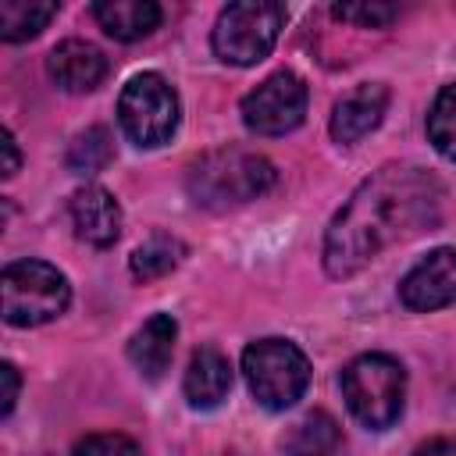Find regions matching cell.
Masks as SVG:
<instances>
[{
  "label": "cell",
  "mask_w": 456,
  "mask_h": 456,
  "mask_svg": "<svg viewBox=\"0 0 456 456\" xmlns=\"http://www.w3.org/2000/svg\"><path fill=\"white\" fill-rule=\"evenodd\" d=\"M442 210V185L417 164H385L331 217L324 235V271L353 278L381 249L431 232Z\"/></svg>",
  "instance_id": "obj_1"
},
{
  "label": "cell",
  "mask_w": 456,
  "mask_h": 456,
  "mask_svg": "<svg viewBox=\"0 0 456 456\" xmlns=\"http://www.w3.org/2000/svg\"><path fill=\"white\" fill-rule=\"evenodd\" d=\"M274 164L242 146H221L189 164L185 189L203 210H232L274 185Z\"/></svg>",
  "instance_id": "obj_2"
},
{
  "label": "cell",
  "mask_w": 456,
  "mask_h": 456,
  "mask_svg": "<svg viewBox=\"0 0 456 456\" xmlns=\"http://www.w3.org/2000/svg\"><path fill=\"white\" fill-rule=\"evenodd\" d=\"M342 395L349 413L370 428L385 431L399 420L406 399V370L388 353H363L342 370Z\"/></svg>",
  "instance_id": "obj_3"
},
{
  "label": "cell",
  "mask_w": 456,
  "mask_h": 456,
  "mask_svg": "<svg viewBox=\"0 0 456 456\" xmlns=\"http://www.w3.org/2000/svg\"><path fill=\"white\" fill-rule=\"evenodd\" d=\"M242 374L260 406L289 410L310 385V360L289 338H256L242 353Z\"/></svg>",
  "instance_id": "obj_4"
},
{
  "label": "cell",
  "mask_w": 456,
  "mask_h": 456,
  "mask_svg": "<svg viewBox=\"0 0 456 456\" xmlns=\"http://www.w3.org/2000/svg\"><path fill=\"white\" fill-rule=\"evenodd\" d=\"M4 321L11 328H36L61 317L71 303L68 278L46 260H14L0 278Z\"/></svg>",
  "instance_id": "obj_5"
},
{
  "label": "cell",
  "mask_w": 456,
  "mask_h": 456,
  "mask_svg": "<svg viewBox=\"0 0 456 456\" xmlns=\"http://www.w3.org/2000/svg\"><path fill=\"white\" fill-rule=\"evenodd\" d=\"M281 25H285V7L281 4H271V0H242V4H228L217 14V25H214L210 43H214V53L224 64L249 68V64L264 61L274 50Z\"/></svg>",
  "instance_id": "obj_6"
},
{
  "label": "cell",
  "mask_w": 456,
  "mask_h": 456,
  "mask_svg": "<svg viewBox=\"0 0 456 456\" xmlns=\"http://www.w3.org/2000/svg\"><path fill=\"white\" fill-rule=\"evenodd\" d=\"M118 121L135 146H160L178 128V96L164 75H132L118 100Z\"/></svg>",
  "instance_id": "obj_7"
},
{
  "label": "cell",
  "mask_w": 456,
  "mask_h": 456,
  "mask_svg": "<svg viewBox=\"0 0 456 456\" xmlns=\"http://www.w3.org/2000/svg\"><path fill=\"white\" fill-rule=\"evenodd\" d=\"M306 114V82L296 71H274L242 96V121L256 135H285Z\"/></svg>",
  "instance_id": "obj_8"
},
{
  "label": "cell",
  "mask_w": 456,
  "mask_h": 456,
  "mask_svg": "<svg viewBox=\"0 0 456 456\" xmlns=\"http://www.w3.org/2000/svg\"><path fill=\"white\" fill-rule=\"evenodd\" d=\"M399 299L417 314L452 306L456 303V249L442 246V249H431L424 260H417L399 281Z\"/></svg>",
  "instance_id": "obj_9"
},
{
  "label": "cell",
  "mask_w": 456,
  "mask_h": 456,
  "mask_svg": "<svg viewBox=\"0 0 456 456\" xmlns=\"http://www.w3.org/2000/svg\"><path fill=\"white\" fill-rule=\"evenodd\" d=\"M68 214H71V224H75V235L96 249L103 246H114L118 235H121V207L118 200L103 189V185H82L71 192V203H68Z\"/></svg>",
  "instance_id": "obj_10"
},
{
  "label": "cell",
  "mask_w": 456,
  "mask_h": 456,
  "mask_svg": "<svg viewBox=\"0 0 456 456\" xmlns=\"http://www.w3.org/2000/svg\"><path fill=\"white\" fill-rule=\"evenodd\" d=\"M385 107H388V86H381V82L356 86L331 110V139L342 142V146L360 142L367 132H374L381 125Z\"/></svg>",
  "instance_id": "obj_11"
},
{
  "label": "cell",
  "mask_w": 456,
  "mask_h": 456,
  "mask_svg": "<svg viewBox=\"0 0 456 456\" xmlns=\"http://www.w3.org/2000/svg\"><path fill=\"white\" fill-rule=\"evenodd\" d=\"M50 78L68 93H89L107 78V57L86 39H64L46 57Z\"/></svg>",
  "instance_id": "obj_12"
},
{
  "label": "cell",
  "mask_w": 456,
  "mask_h": 456,
  "mask_svg": "<svg viewBox=\"0 0 456 456\" xmlns=\"http://www.w3.org/2000/svg\"><path fill=\"white\" fill-rule=\"evenodd\" d=\"M232 392V363L221 349L200 346L185 370V399L196 410H214Z\"/></svg>",
  "instance_id": "obj_13"
},
{
  "label": "cell",
  "mask_w": 456,
  "mask_h": 456,
  "mask_svg": "<svg viewBox=\"0 0 456 456\" xmlns=\"http://www.w3.org/2000/svg\"><path fill=\"white\" fill-rule=\"evenodd\" d=\"M175 338H178V324L171 314H153L128 342V360L135 363V370L150 381H157L171 356H175Z\"/></svg>",
  "instance_id": "obj_14"
},
{
  "label": "cell",
  "mask_w": 456,
  "mask_h": 456,
  "mask_svg": "<svg viewBox=\"0 0 456 456\" xmlns=\"http://www.w3.org/2000/svg\"><path fill=\"white\" fill-rule=\"evenodd\" d=\"M93 18L110 39L135 43L160 25V4L153 0H96Z\"/></svg>",
  "instance_id": "obj_15"
},
{
  "label": "cell",
  "mask_w": 456,
  "mask_h": 456,
  "mask_svg": "<svg viewBox=\"0 0 456 456\" xmlns=\"http://www.w3.org/2000/svg\"><path fill=\"white\" fill-rule=\"evenodd\" d=\"M285 452L289 456H342V431L335 417L324 410L306 413L285 435Z\"/></svg>",
  "instance_id": "obj_16"
},
{
  "label": "cell",
  "mask_w": 456,
  "mask_h": 456,
  "mask_svg": "<svg viewBox=\"0 0 456 456\" xmlns=\"http://www.w3.org/2000/svg\"><path fill=\"white\" fill-rule=\"evenodd\" d=\"M57 14L53 0H0V36L7 43H25L39 36Z\"/></svg>",
  "instance_id": "obj_17"
},
{
  "label": "cell",
  "mask_w": 456,
  "mask_h": 456,
  "mask_svg": "<svg viewBox=\"0 0 456 456\" xmlns=\"http://www.w3.org/2000/svg\"><path fill=\"white\" fill-rule=\"evenodd\" d=\"M182 256H185V246H182L175 235L157 232V235H150V239L132 253L128 267H132V274H135L139 281H153V278H164L167 271H175Z\"/></svg>",
  "instance_id": "obj_18"
},
{
  "label": "cell",
  "mask_w": 456,
  "mask_h": 456,
  "mask_svg": "<svg viewBox=\"0 0 456 456\" xmlns=\"http://www.w3.org/2000/svg\"><path fill=\"white\" fill-rule=\"evenodd\" d=\"M110 160H114V142H110V132L103 125L86 128L68 146V171H75V175H96Z\"/></svg>",
  "instance_id": "obj_19"
},
{
  "label": "cell",
  "mask_w": 456,
  "mask_h": 456,
  "mask_svg": "<svg viewBox=\"0 0 456 456\" xmlns=\"http://www.w3.org/2000/svg\"><path fill=\"white\" fill-rule=\"evenodd\" d=\"M428 139L442 157L456 160V82L435 96L428 110Z\"/></svg>",
  "instance_id": "obj_20"
},
{
  "label": "cell",
  "mask_w": 456,
  "mask_h": 456,
  "mask_svg": "<svg viewBox=\"0 0 456 456\" xmlns=\"http://www.w3.org/2000/svg\"><path fill=\"white\" fill-rule=\"evenodd\" d=\"M331 14L338 21H349L360 28H385L399 18V7L395 4H335Z\"/></svg>",
  "instance_id": "obj_21"
},
{
  "label": "cell",
  "mask_w": 456,
  "mask_h": 456,
  "mask_svg": "<svg viewBox=\"0 0 456 456\" xmlns=\"http://www.w3.org/2000/svg\"><path fill=\"white\" fill-rule=\"evenodd\" d=\"M71 456H142V449L118 431H100V435H86L82 442H75Z\"/></svg>",
  "instance_id": "obj_22"
},
{
  "label": "cell",
  "mask_w": 456,
  "mask_h": 456,
  "mask_svg": "<svg viewBox=\"0 0 456 456\" xmlns=\"http://www.w3.org/2000/svg\"><path fill=\"white\" fill-rule=\"evenodd\" d=\"M0 378H4V403H0V417H11V410H14V403H18V388H21L18 367H14V363H0Z\"/></svg>",
  "instance_id": "obj_23"
},
{
  "label": "cell",
  "mask_w": 456,
  "mask_h": 456,
  "mask_svg": "<svg viewBox=\"0 0 456 456\" xmlns=\"http://www.w3.org/2000/svg\"><path fill=\"white\" fill-rule=\"evenodd\" d=\"M413 456H456V435H442V438H431L424 442Z\"/></svg>",
  "instance_id": "obj_24"
},
{
  "label": "cell",
  "mask_w": 456,
  "mask_h": 456,
  "mask_svg": "<svg viewBox=\"0 0 456 456\" xmlns=\"http://www.w3.org/2000/svg\"><path fill=\"white\" fill-rule=\"evenodd\" d=\"M4 178H14L18 175V167H21V153H18V142H14V135L11 132H4Z\"/></svg>",
  "instance_id": "obj_25"
}]
</instances>
